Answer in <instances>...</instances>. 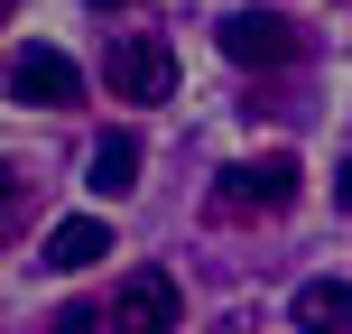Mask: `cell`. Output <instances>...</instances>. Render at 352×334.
I'll list each match as a JSON object with an SVG mask.
<instances>
[{"mask_svg":"<svg viewBox=\"0 0 352 334\" xmlns=\"http://www.w3.org/2000/svg\"><path fill=\"white\" fill-rule=\"evenodd\" d=\"M102 84L121 93V103H167V93H176V47H167V37H148V28L111 37V56H102Z\"/></svg>","mask_w":352,"mask_h":334,"instance_id":"cell-1","label":"cell"},{"mask_svg":"<svg viewBox=\"0 0 352 334\" xmlns=\"http://www.w3.org/2000/svg\"><path fill=\"white\" fill-rule=\"evenodd\" d=\"M213 205H223V213H287V205H297V158H287V149L241 158L223 186H213Z\"/></svg>","mask_w":352,"mask_h":334,"instance_id":"cell-2","label":"cell"},{"mask_svg":"<svg viewBox=\"0 0 352 334\" xmlns=\"http://www.w3.org/2000/svg\"><path fill=\"white\" fill-rule=\"evenodd\" d=\"M111 325H121V334H176V325H186L176 279H167V269H130V279L111 288Z\"/></svg>","mask_w":352,"mask_h":334,"instance_id":"cell-3","label":"cell"},{"mask_svg":"<svg viewBox=\"0 0 352 334\" xmlns=\"http://www.w3.org/2000/svg\"><path fill=\"white\" fill-rule=\"evenodd\" d=\"M74 93H84V74H74L65 47H19V56H10V103H28V112H65Z\"/></svg>","mask_w":352,"mask_h":334,"instance_id":"cell-4","label":"cell"},{"mask_svg":"<svg viewBox=\"0 0 352 334\" xmlns=\"http://www.w3.org/2000/svg\"><path fill=\"white\" fill-rule=\"evenodd\" d=\"M223 56L232 65H287V56H297V28L269 19V10H232L223 19Z\"/></svg>","mask_w":352,"mask_h":334,"instance_id":"cell-5","label":"cell"},{"mask_svg":"<svg viewBox=\"0 0 352 334\" xmlns=\"http://www.w3.org/2000/svg\"><path fill=\"white\" fill-rule=\"evenodd\" d=\"M84 186L93 195H130V186H140V140H130V130H102L93 158H84Z\"/></svg>","mask_w":352,"mask_h":334,"instance_id":"cell-6","label":"cell"},{"mask_svg":"<svg viewBox=\"0 0 352 334\" xmlns=\"http://www.w3.org/2000/svg\"><path fill=\"white\" fill-rule=\"evenodd\" d=\"M297 334H352V279H306L297 288Z\"/></svg>","mask_w":352,"mask_h":334,"instance_id":"cell-7","label":"cell"},{"mask_svg":"<svg viewBox=\"0 0 352 334\" xmlns=\"http://www.w3.org/2000/svg\"><path fill=\"white\" fill-rule=\"evenodd\" d=\"M102 251H111V223H102V213H74V223L47 232V269H93Z\"/></svg>","mask_w":352,"mask_h":334,"instance_id":"cell-8","label":"cell"},{"mask_svg":"<svg viewBox=\"0 0 352 334\" xmlns=\"http://www.w3.org/2000/svg\"><path fill=\"white\" fill-rule=\"evenodd\" d=\"M93 325H111V316H102V306H65V316H56L47 334H93Z\"/></svg>","mask_w":352,"mask_h":334,"instance_id":"cell-9","label":"cell"},{"mask_svg":"<svg viewBox=\"0 0 352 334\" xmlns=\"http://www.w3.org/2000/svg\"><path fill=\"white\" fill-rule=\"evenodd\" d=\"M334 205H352V158H343V167H334Z\"/></svg>","mask_w":352,"mask_h":334,"instance_id":"cell-10","label":"cell"},{"mask_svg":"<svg viewBox=\"0 0 352 334\" xmlns=\"http://www.w3.org/2000/svg\"><path fill=\"white\" fill-rule=\"evenodd\" d=\"M102 10H111V0H102Z\"/></svg>","mask_w":352,"mask_h":334,"instance_id":"cell-11","label":"cell"}]
</instances>
